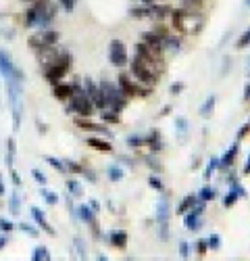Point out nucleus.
<instances>
[{
  "label": "nucleus",
  "instance_id": "f257e3e1",
  "mask_svg": "<svg viewBox=\"0 0 250 261\" xmlns=\"http://www.w3.org/2000/svg\"><path fill=\"white\" fill-rule=\"evenodd\" d=\"M54 13H57V4H52L50 0H34V4L25 11L23 25H25V27L48 29V25L54 19Z\"/></svg>",
  "mask_w": 250,
  "mask_h": 261
},
{
  "label": "nucleus",
  "instance_id": "f03ea898",
  "mask_svg": "<svg viewBox=\"0 0 250 261\" xmlns=\"http://www.w3.org/2000/svg\"><path fill=\"white\" fill-rule=\"evenodd\" d=\"M163 69H165V65L161 63V59H144L136 54V59L131 61V75L144 86H154L159 82Z\"/></svg>",
  "mask_w": 250,
  "mask_h": 261
},
{
  "label": "nucleus",
  "instance_id": "7ed1b4c3",
  "mask_svg": "<svg viewBox=\"0 0 250 261\" xmlns=\"http://www.w3.org/2000/svg\"><path fill=\"white\" fill-rule=\"evenodd\" d=\"M171 23H173V27L179 34L198 36L202 27H205V15H200L196 11H188V9L171 11Z\"/></svg>",
  "mask_w": 250,
  "mask_h": 261
},
{
  "label": "nucleus",
  "instance_id": "20e7f679",
  "mask_svg": "<svg viewBox=\"0 0 250 261\" xmlns=\"http://www.w3.org/2000/svg\"><path fill=\"white\" fill-rule=\"evenodd\" d=\"M98 86H100V92H103L104 109L115 111V113H121V111L125 109V102H127V98L123 96V92L117 88V86H113L111 82H103Z\"/></svg>",
  "mask_w": 250,
  "mask_h": 261
},
{
  "label": "nucleus",
  "instance_id": "39448f33",
  "mask_svg": "<svg viewBox=\"0 0 250 261\" xmlns=\"http://www.w3.org/2000/svg\"><path fill=\"white\" fill-rule=\"evenodd\" d=\"M71 65H73L71 54H69V52H65V54H62V59H61L59 63H54L52 67L44 69L46 80H48L52 86H54V84H59V82L62 80V77H65V75L69 73V69H71Z\"/></svg>",
  "mask_w": 250,
  "mask_h": 261
},
{
  "label": "nucleus",
  "instance_id": "423d86ee",
  "mask_svg": "<svg viewBox=\"0 0 250 261\" xmlns=\"http://www.w3.org/2000/svg\"><path fill=\"white\" fill-rule=\"evenodd\" d=\"M71 111L75 115H80V117H90L94 113V105H92V100L90 96L82 90H75V94L71 96Z\"/></svg>",
  "mask_w": 250,
  "mask_h": 261
},
{
  "label": "nucleus",
  "instance_id": "0eeeda50",
  "mask_svg": "<svg viewBox=\"0 0 250 261\" xmlns=\"http://www.w3.org/2000/svg\"><path fill=\"white\" fill-rule=\"evenodd\" d=\"M59 31H54V29H42L40 34H36V36H31L29 40H27V46L29 48H34V50H40V48H48V46H54L59 42Z\"/></svg>",
  "mask_w": 250,
  "mask_h": 261
},
{
  "label": "nucleus",
  "instance_id": "6e6552de",
  "mask_svg": "<svg viewBox=\"0 0 250 261\" xmlns=\"http://www.w3.org/2000/svg\"><path fill=\"white\" fill-rule=\"evenodd\" d=\"M108 61L115 67H125L127 65V46H125L119 38H113L108 42Z\"/></svg>",
  "mask_w": 250,
  "mask_h": 261
},
{
  "label": "nucleus",
  "instance_id": "1a4fd4ad",
  "mask_svg": "<svg viewBox=\"0 0 250 261\" xmlns=\"http://www.w3.org/2000/svg\"><path fill=\"white\" fill-rule=\"evenodd\" d=\"M119 90L123 92L125 98H127V96H148V94H150V88H142V86L134 84L127 73L119 75Z\"/></svg>",
  "mask_w": 250,
  "mask_h": 261
},
{
  "label": "nucleus",
  "instance_id": "9d476101",
  "mask_svg": "<svg viewBox=\"0 0 250 261\" xmlns=\"http://www.w3.org/2000/svg\"><path fill=\"white\" fill-rule=\"evenodd\" d=\"M62 54H65V50H57L54 46H48V48H40L38 50V63L44 67V69H48L52 67L54 63H59L62 59Z\"/></svg>",
  "mask_w": 250,
  "mask_h": 261
},
{
  "label": "nucleus",
  "instance_id": "9b49d317",
  "mask_svg": "<svg viewBox=\"0 0 250 261\" xmlns=\"http://www.w3.org/2000/svg\"><path fill=\"white\" fill-rule=\"evenodd\" d=\"M0 71H2L4 77H13L17 82H23V73L19 71V67H15L13 61L9 59V54H4L2 50H0Z\"/></svg>",
  "mask_w": 250,
  "mask_h": 261
},
{
  "label": "nucleus",
  "instance_id": "f8f14e48",
  "mask_svg": "<svg viewBox=\"0 0 250 261\" xmlns=\"http://www.w3.org/2000/svg\"><path fill=\"white\" fill-rule=\"evenodd\" d=\"M75 90H82V86L80 84H54V88H52V96L54 98H59V100H67V98H71Z\"/></svg>",
  "mask_w": 250,
  "mask_h": 261
},
{
  "label": "nucleus",
  "instance_id": "ddd939ff",
  "mask_svg": "<svg viewBox=\"0 0 250 261\" xmlns=\"http://www.w3.org/2000/svg\"><path fill=\"white\" fill-rule=\"evenodd\" d=\"M202 211H205V201H202L200 205H194L192 211L186 215V228L188 230H198L200 228V215H202Z\"/></svg>",
  "mask_w": 250,
  "mask_h": 261
},
{
  "label": "nucleus",
  "instance_id": "4468645a",
  "mask_svg": "<svg viewBox=\"0 0 250 261\" xmlns=\"http://www.w3.org/2000/svg\"><path fill=\"white\" fill-rule=\"evenodd\" d=\"M75 125H77L80 130H85V132H96V134H103V136H108V138H111V132H108V128H104L103 123L88 121L85 117H80V119H75Z\"/></svg>",
  "mask_w": 250,
  "mask_h": 261
},
{
  "label": "nucleus",
  "instance_id": "2eb2a0df",
  "mask_svg": "<svg viewBox=\"0 0 250 261\" xmlns=\"http://www.w3.org/2000/svg\"><path fill=\"white\" fill-rule=\"evenodd\" d=\"M31 217H34V221L42 228V230H44L46 234H54V228L48 224V221H46V215H44V213H42L40 209H38V207H31Z\"/></svg>",
  "mask_w": 250,
  "mask_h": 261
},
{
  "label": "nucleus",
  "instance_id": "dca6fc26",
  "mask_svg": "<svg viewBox=\"0 0 250 261\" xmlns=\"http://www.w3.org/2000/svg\"><path fill=\"white\" fill-rule=\"evenodd\" d=\"M244 194H246V192H244V188H242L240 184H236V182H233V184H231V190H229L228 194H225L223 205H225V207H231V205L236 203V201L240 199V196H244Z\"/></svg>",
  "mask_w": 250,
  "mask_h": 261
},
{
  "label": "nucleus",
  "instance_id": "f3484780",
  "mask_svg": "<svg viewBox=\"0 0 250 261\" xmlns=\"http://www.w3.org/2000/svg\"><path fill=\"white\" fill-rule=\"evenodd\" d=\"M169 213H171L169 201L167 199H161L159 201V207H156V219H159V226L161 224H169Z\"/></svg>",
  "mask_w": 250,
  "mask_h": 261
},
{
  "label": "nucleus",
  "instance_id": "a211bd4d",
  "mask_svg": "<svg viewBox=\"0 0 250 261\" xmlns=\"http://www.w3.org/2000/svg\"><path fill=\"white\" fill-rule=\"evenodd\" d=\"M108 242L117 249H125V244H127V234L123 230H113V232H108Z\"/></svg>",
  "mask_w": 250,
  "mask_h": 261
},
{
  "label": "nucleus",
  "instance_id": "6ab92c4d",
  "mask_svg": "<svg viewBox=\"0 0 250 261\" xmlns=\"http://www.w3.org/2000/svg\"><path fill=\"white\" fill-rule=\"evenodd\" d=\"M85 144L92 146V148H96V151H103V153H111L113 151L111 142H104L100 138H88V140H85Z\"/></svg>",
  "mask_w": 250,
  "mask_h": 261
},
{
  "label": "nucleus",
  "instance_id": "aec40b11",
  "mask_svg": "<svg viewBox=\"0 0 250 261\" xmlns=\"http://www.w3.org/2000/svg\"><path fill=\"white\" fill-rule=\"evenodd\" d=\"M236 155H238V142H233V144L229 146V151L223 155V159L219 161V165H221V167H229V165L236 161Z\"/></svg>",
  "mask_w": 250,
  "mask_h": 261
},
{
  "label": "nucleus",
  "instance_id": "412c9836",
  "mask_svg": "<svg viewBox=\"0 0 250 261\" xmlns=\"http://www.w3.org/2000/svg\"><path fill=\"white\" fill-rule=\"evenodd\" d=\"M13 161H15V138H6V157H4V163L6 167L13 169Z\"/></svg>",
  "mask_w": 250,
  "mask_h": 261
},
{
  "label": "nucleus",
  "instance_id": "4be33fe9",
  "mask_svg": "<svg viewBox=\"0 0 250 261\" xmlns=\"http://www.w3.org/2000/svg\"><path fill=\"white\" fill-rule=\"evenodd\" d=\"M194 205H196V196H194V194H188L186 199H184L182 203H179L177 213H179V215H184V213H188V211H190V209L194 207Z\"/></svg>",
  "mask_w": 250,
  "mask_h": 261
},
{
  "label": "nucleus",
  "instance_id": "5701e85b",
  "mask_svg": "<svg viewBox=\"0 0 250 261\" xmlns=\"http://www.w3.org/2000/svg\"><path fill=\"white\" fill-rule=\"evenodd\" d=\"M31 261H50V253H48V249L44 247H36L34 249V253H31Z\"/></svg>",
  "mask_w": 250,
  "mask_h": 261
},
{
  "label": "nucleus",
  "instance_id": "b1692460",
  "mask_svg": "<svg viewBox=\"0 0 250 261\" xmlns=\"http://www.w3.org/2000/svg\"><path fill=\"white\" fill-rule=\"evenodd\" d=\"M77 215H80L83 221H88V224H90V221L94 219V211L90 209V205H80V207H77Z\"/></svg>",
  "mask_w": 250,
  "mask_h": 261
},
{
  "label": "nucleus",
  "instance_id": "393cba45",
  "mask_svg": "<svg viewBox=\"0 0 250 261\" xmlns=\"http://www.w3.org/2000/svg\"><path fill=\"white\" fill-rule=\"evenodd\" d=\"M106 176H108V180H111V182H119V180H123L125 171L121 167H117V165H111L108 171H106Z\"/></svg>",
  "mask_w": 250,
  "mask_h": 261
},
{
  "label": "nucleus",
  "instance_id": "a878e982",
  "mask_svg": "<svg viewBox=\"0 0 250 261\" xmlns=\"http://www.w3.org/2000/svg\"><path fill=\"white\" fill-rule=\"evenodd\" d=\"M215 96H208L207 100H205V105H202V109H200V115L202 117H208L210 113H213V109H215Z\"/></svg>",
  "mask_w": 250,
  "mask_h": 261
},
{
  "label": "nucleus",
  "instance_id": "bb28decb",
  "mask_svg": "<svg viewBox=\"0 0 250 261\" xmlns=\"http://www.w3.org/2000/svg\"><path fill=\"white\" fill-rule=\"evenodd\" d=\"M46 163H48V165H52V167L57 169L59 173H67V165H65V161L54 159V157H46Z\"/></svg>",
  "mask_w": 250,
  "mask_h": 261
},
{
  "label": "nucleus",
  "instance_id": "cd10ccee",
  "mask_svg": "<svg viewBox=\"0 0 250 261\" xmlns=\"http://www.w3.org/2000/svg\"><path fill=\"white\" fill-rule=\"evenodd\" d=\"M67 188H69V192H71L73 196H82V184H80V182H75V180H69L67 182Z\"/></svg>",
  "mask_w": 250,
  "mask_h": 261
},
{
  "label": "nucleus",
  "instance_id": "c85d7f7f",
  "mask_svg": "<svg viewBox=\"0 0 250 261\" xmlns=\"http://www.w3.org/2000/svg\"><path fill=\"white\" fill-rule=\"evenodd\" d=\"M103 121L119 123V113H115V111H108V109H104V111H103Z\"/></svg>",
  "mask_w": 250,
  "mask_h": 261
},
{
  "label": "nucleus",
  "instance_id": "c756f323",
  "mask_svg": "<svg viewBox=\"0 0 250 261\" xmlns=\"http://www.w3.org/2000/svg\"><path fill=\"white\" fill-rule=\"evenodd\" d=\"M11 213H13V215H19V194L17 192H13L11 194Z\"/></svg>",
  "mask_w": 250,
  "mask_h": 261
},
{
  "label": "nucleus",
  "instance_id": "7c9ffc66",
  "mask_svg": "<svg viewBox=\"0 0 250 261\" xmlns=\"http://www.w3.org/2000/svg\"><path fill=\"white\" fill-rule=\"evenodd\" d=\"M40 194L44 196V199H46V203H48V205H54V203L59 201V196H57V194H52V192H48V190H46L44 186L40 188Z\"/></svg>",
  "mask_w": 250,
  "mask_h": 261
},
{
  "label": "nucleus",
  "instance_id": "2f4dec72",
  "mask_svg": "<svg viewBox=\"0 0 250 261\" xmlns=\"http://www.w3.org/2000/svg\"><path fill=\"white\" fill-rule=\"evenodd\" d=\"M200 199L202 201H210V199H215V190L210 186H205L202 188V192H200Z\"/></svg>",
  "mask_w": 250,
  "mask_h": 261
},
{
  "label": "nucleus",
  "instance_id": "473e14b6",
  "mask_svg": "<svg viewBox=\"0 0 250 261\" xmlns=\"http://www.w3.org/2000/svg\"><path fill=\"white\" fill-rule=\"evenodd\" d=\"M207 244H208V249H213V251H217L219 249V234H210L208 238H207Z\"/></svg>",
  "mask_w": 250,
  "mask_h": 261
},
{
  "label": "nucleus",
  "instance_id": "72a5a7b5",
  "mask_svg": "<svg viewBox=\"0 0 250 261\" xmlns=\"http://www.w3.org/2000/svg\"><path fill=\"white\" fill-rule=\"evenodd\" d=\"M13 228H15V224L13 221H9V219H4V217H0V230L2 232H13Z\"/></svg>",
  "mask_w": 250,
  "mask_h": 261
},
{
  "label": "nucleus",
  "instance_id": "f704fd0d",
  "mask_svg": "<svg viewBox=\"0 0 250 261\" xmlns=\"http://www.w3.org/2000/svg\"><path fill=\"white\" fill-rule=\"evenodd\" d=\"M31 176H34V180H36L40 186H46V176H44L40 169H31Z\"/></svg>",
  "mask_w": 250,
  "mask_h": 261
},
{
  "label": "nucleus",
  "instance_id": "c9c22d12",
  "mask_svg": "<svg viewBox=\"0 0 250 261\" xmlns=\"http://www.w3.org/2000/svg\"><path fill=\"white\" fill-rule=\"evenodd\" d=\"M127 144L129 146H144L146 144V138H140V136H131V138H127Z\"/></svg>",
  "mask_w": 250,
  "mask_h": 261
},
{
  "label": "nucleus",
  "instance_id": "e433bc0d",
  "mask_svg": "<svg viewBox=\"0 0 250 261\" xmlns=\"http://www.w3.org/2000/svg\"><path fill=\"white\" fill-rule=\"evenodd\" d=\"M65 165H67V171H73V173H82L83 171L82 165L75 163V161H65Z\"/></svg>",
  "mask_w": 250,
  "mask_h": 261
},
{
  "label": "nucleus",
  "instance_id": "4c0bfd02",
  "mask_svg": "<svg viewBox=\"0 0 250 261\" xmlns=\"http://www.w3.org/2000/svg\"><path fill=\"white\" fill-rule=\"evenodd\" d=\"M217 165H219V161H217L215 157H213V159H210V163H208V167H207V171H205V178H207V180H208V178H210V176H213V173H215Z\"/></svg>",
  "mask_w": 250,
  "mask_h": 261
},
{
  "label": "nucleus",
  "instance_id": "58836bf2",
  "mask_svg": "<svg viewBox=\"0 0 250 261\" xmlns=\"http://www.w3.org/2000/svg\"><path fill=\"white\" fill-rule=\"evenodd\" d=\"M236 46H238V48H246V46H250V29L246 31V34L244 36H242L240 38V40L236 42Z\"/></svg>",
  "mask_w": 250,
  "mask_h": 261
},
{
  "label": "nucleus",
  "instance_id": "ea45409f",
  "mask_svg": "<svg viewBox=\"0 0 250 261\" xmlns=\"http://www.w3.org/2000/svg\"><path fill=\"white\" fill-rule=\"evenodd\" d=\"M175 128L179 132V136H184L186 134V128H188V121L184 119V117H179V119H175Z\"/></svg>",
  "mask_w": 250,
  "mask_h": 261
},
{
  "label": "nucleus",
  "instance_id": "a19ab883",
  "mask_svg": "<svg viewBox=\"0 0 250 261\" xmlns=\"http://www.w3.org/2000/svg\"><path fill=\"white\" fill-rule=\"evenodd\" d=\"M152 15V9H131V17H148Z\"/></svg>",
  "mask_w": 250,
  "mask_h": 261
},
{
  "label": "nucleus",
  "instance_id": "79ce46f5",
  "mask_svg": "<svg viewBox=\"0 0 250 261\" xmlns=\"http://www.w3.org/2000/svg\"><path fill=\"white\" fill-rule=\"evenodd\" d=\"M75 2H77V0H59V4H61L67 13H71V11L75 9Z\"/></svg>",
  "mask_w": 250,
  "mask_h": 261
},
{
  "label": "nucleus",
  "instance_id": "37998d69",
  "mask_svg": "<svg viewBox=\"0 0 250 261\" xmlns=\"http://www.w3.org/2000/svg\"><path fill=\"white\" fill-rule=\"evenodd\" d=\"M182 4H184V9L192 11V6L196 9V6H200V4H202V0H182Z\"/></svg>",
  "mask_w": 250,
  "mask_h": 261
},
{
  "label": "nucleus",
  "instance_id": "c03bdc74",
  "mask_svg": "<svg viewBox=\"0 0 250 261\" xmlns=\"http://www.w3.org/2000/svg\"><path fill=\"white\" fill-rule=\"evenodd\" d=\"M148 182H150V186L154 188V190H159V192L163 190V182L156 178V176H150V180H148Z\"/></svg>",
  "mask_w": 250,
  "mask_h": 261
},
{
  "label": "nucleus",
  "instance_id": "a18cd8bd",
  "mask_svg": "<svg viewBox=\"0 0 250 261\" xmlns=\"http://www.w3.org/2000/svg\"><path fill=\"white\" fill-rule=\"evenodd\" d=\"M179 255H182L184 259L190 257V247H188V242H182V244H179Z\"/></svg>",
  "mask_w": 250,
  "mask_h": 261
},
{
  "label": "nucleus",
  "instance_id": "49530a36",
  "mask_svg": "<svg viewBox=\"0 0 250 261\" xmlns=\"http://www.w3.org/2000/svg\"><path fill=\"white\" fill-rule=\"evenodd\" d=\"M19 228H21V230H23V232H27V234H31V236H38V230H36V228H31L29 224H19Z\"/></svg>",
  "mask_w": 250,
  "mask_h": 261
},
{
  "label": "nucleus",
  "instance_id": "de8ad7c7",
  "mask_svg": "<svg viewBox=\"0 0 250 261\" xmlns=\"http://www.w3.org/2000/svg\"><path fill=\"white\" fill-rule=\"evenodd\" d=\"M207 249H208L207 240H200V242L196 244V251H198V255H205V253H207Z\"/></svg>",
  "mask_w": 250,
  "mask_h": 261
},
{
  "label": "nucleus",
  "instance_id": "09e8293b",
  "mask_svg": "<svg viewBox=\"0 0 250 261\" xmlns=\"http://www.w3.org/2000/svg\"><path fill=\"white\" fill-rule=\"evenodd\" d=\"M6 242H9V232H0V251L6 247Z\"/></svg>",
  "mask_w": 250,
  "mask_h": 261
},
{
  "label": "nucleus",
  "instance_id": "8fccbe9b",
  "mask_svg": "<svg viewBox=\"0 0 250 261\" xmlns=\"http://www.w3.org/2000/svg\"><path fill=\"white\" fill-rule=\"evenodd\" d=\"M182 90H184V84H182V82H177V84L171 86V94H179Z\"/></svg>",
  "mask_w": 250,
  "mask_h": 261
},
{
  "label": "nucleus",
  "instance_id": "3c124183",
  "mask_svg": "<svg viewBox=\"0 0 250 261\" xmlns=\"http://www.w3.org/2000/svg\"><path fill=\"white\" fill-rule=\"evenodd\" d=\"M11 176H13V182H15V186H19V184H21V180H19V176H17V173H15L13 169H11Z\"/></svg>",
  "mask_w": 250,
  "mask_h": 261
},
{
  "label": "nucleus",
  "instance_id": "603ef678",
  "mask_svg": "<svg viewBox=\"0 0 250 261\" xmlns=\"http://www.w3.org/2000/svg\"><path fill=\"white\" fill-rule=\"evenodd\" d=\"M82 173H85V178H88V180H92V182L96 180V173H92V171H85V169H83Z\"/></svg>",
  "mask_w": 250,
  "mask_h": 261
},
{
  "label": "nucleus",
  "instance_id": "864d4df0",
  "mask_svg": "<svg viewBox=\"0 0 250 261\" xmlns=\"http://www.w3.org/2000/svg\"><path fill=\"white\" fill-rule=\"evenodd\" d=\"M90 209H92L94 213H96V211L100 209V207H98V201H90Z\"/></svg>",
  "mask_w": 250,
  "mask_h": 261
},
{
  "label": "nucleus",
  "instance_id": "5fc2aeb1",
  "mask_svg": "<svg viewBox=\"0 0 250 261\" xmlns=\"http://www.w3.org/2000/svg\"><path fill=\"white\" fill-rule=\"evenodd\" d=\"M4 194V184H2V176H0V196Z\"/></svg>",
  "mask_w": 250,
  "mask_h": 261
},
{
  "label": "nucleus",
  "instance_id": "6e6d98bb",
  "mask_svg": "<svg viewBox=\"0 0 250 261\" xmlns=\"http://www.w3.org/2000/svg\"><path fill=\"white\" fill-rule=\"evenodd\" d=\"M244 173H250V157H248V161H246V167H244Z\"/></svg>",
  "mask_w": 250,
  "mask_h": 261
},
{
  "label": "nucleus",
  "instance_id": "4d7b16f0",
  "mask_svg": "<svg viewBox=\"0 0 250 261\" xmlns=\"http://www.w3.org/2000/svg\"><path fill=\"white\" fill-rule=\"evenodd\" d=\"M246 98H250V86H246Z\"/></svg>",
  "mask_w": 250,
  "mask_h": 261
},
{
  "label": "nucleus",
  "instance_id": "13d9d810",
  "mask_svg": "<svg viewBox=\"0 0 250 261\" xmlns=\"http://www.w3.org/2000/svg\"><path fill=\"white\" fill-rule=\"evenodd\" d=\"M246 6H248V9H250V0H246Z\"/></svg>",
  "mask_w": 250,
  "mask_h": 261
},
{
  "label": "nucleus",
  "instance_id": "bf43d9fd",
  "mask_svg": "<svg viewBox=\"0 0 250 261\" xmlns=\"http://www.w3.org/2000/svg\"><path fill=\"white\" fill-rule=\"evenodd\" d=\"M25 2H34V0H25Z\"/></svg>",
  "mask_w": 250,
  "mask_h": 261
}]
</instances>
